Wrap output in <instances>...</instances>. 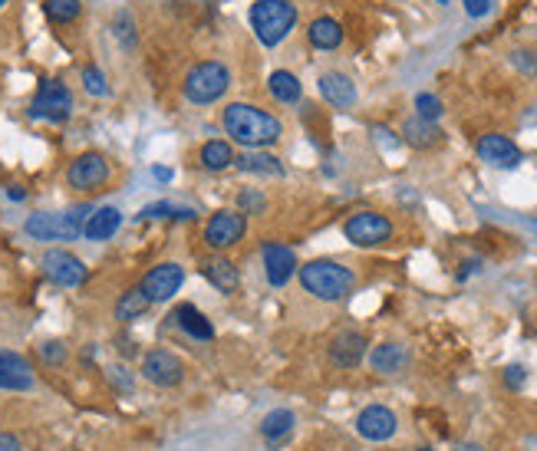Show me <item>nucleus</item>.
<instances>
[{
  "mask_svg": "<svg viewBox=\"0 0 537 451\" xmlns=\"http://www.w3.org/2000/svg\"><path fill=\"white\" fill-rule=\"evenodd\" d=\"M10 198H14V201H24V188H10Z\"/></svg>",
  "mask_w": 537,
  "mask_h": 451,
  "instance_id": "nucleus-42",
  "label": "nucleus"
},
{
  "mask_svg": "<svg viewBox=\"0 0 537 451\" xmlns=\"http://www.w3.org/2000/svg\"><path fill=\"white\" fill-rule=\"evenodd\" d=\"M343 235L356 247H383L392 237V221L379 211H356L346 217Z\"/></svg>",
  "mask_w": 537,
  "mask_h": 451,
  "instance_id": "nucleus-6",
  "label": "nucleus"
},
{
  "mask_svg": "<svg viewBox=\"0 0 537 451\" xmlns=\"http://www.w3.org/2000/svg\"><path fill=\"white\" fill-rule=\"evenodd\" d=\"M235 165L241 168V172H247V175H271V178H281V175H283L281 158H277V155H271V152H257V149H251L247 155L235 158Z\"/></svg>",
  "mask_w": 537,
  "mask_h": 451,
  "instance_id": "nucleus-23",
  "label": "nucleus"
},
{
  "mask_svg": "<svg viewBox=\"0 0 537 451\" xmlns=\"http://www.w3.org/2000/svg\"><path fill=\"white\" fill-rule=\"evenodd\" d=\"M82 86H86V92H90V96H110L106 76H102L96 66H86V70H82Z\"/></svg>",
  "mask_w": 537,
  "mask_h": 451,
  "instance_id": "nucleus-33",
  "label": "nucleus"
},
{
  "mask_svg": "<svg viewBox=\"0 0 537 451\" xmlns=\"http://www.w3.org/2000/svg\"><path fill=\"white\" fill-rule=\"evenodd\" d=\"M112 379H116L119 386L126 389V392H129V389H132V379H129V372H126V369H119V366H116V369H112Z\"/></svg>",
  "mask_w": 537,
  "mask_h": 451,
  "instance_id": "nucleus-39",
  "label": "nucleus"
},
{
  "mask_svg": "<svg viewBox=\"0 0 537 451\" xmlns=\"http://www.w3.org/2000/svg\"><path fill=\"white\" fill-rule=\"evenodd\" d=\"M297 273H301V283L310 297L323 300V303H337V300L350 297L356 287V273L340 261H327V257L301 264Z\"/></svg>",
  "mask_w": 537,
  "mask_h": 451,
  "instance_id": "nucleus-2",
  "label": "nucleus"
},
{
  "mask_svg": "<svg viewBox=\"0 0 537 451\" xmlns=\"http://www.w3.org/2000/svg\"><path fill=\"white\" fill-rule=\"evenodd\" d=\"M462 4H465V14L475 20H482L492 14V0H462Z\"/></svg>",
  "mask_w": 537,
  "mask_h": 451,
  "instance_id": "nucleus-35",
  "label": "nucleus"
},
{
  "mask_svg": "<svg viewBox=\"0 0 537 451\" xmlns=\"http://www.w3.org/2000/svg\"><path fill=\"white\" fill-rule=\"evenodd\" d=\"M221 122H225V132H228L237 145H245V149H267V145L281 142V136H283L281 119L264 112V109L247 106V102H231V106L225 109Z\"/></svg>",
  "mask_w": 537,
  "mask_h": 451,
  "instance_id": "nucleus-1",
  "label": "nucleus"
},
{
  "mask_svg": "<svg viewBox=\"0 0 537 451\" xmlns=\"http://www.w3.org/2000/svg\"><path fill=\"white\" fill-rule=\"evenodd\" d=\"M185 283V267L175 261H165L158 264V267H152V271L142 277V283H139V290L146 293L152 303H165V300H172L175 293H178V287Z\"/></svg>",
  "mask_w": 537,
  "mask_h": 451,
  "instance_id": "nucleus-10",
  "label": "nucleus"
},
{
  "mask_svg": "<svg viewBox=\"0 0 537 451\" xmlns=\"http://www.w3.org/2000/svg\"><path fill=\"white\" fill-rule=\"evenodd\" d=\"M43 273L53 280L56 287H82L86 283V264L70 251H46L43 254Z\"/></svg>",
  "mask_w": 537,
  "mask_h": 451,
  "instance_id": "nucleus-12",
  "label": "nucleus"
},
{
  "mask_svg": "<svg viewBox=\"0 0 537 451\" xmlns=\"http://www.w3.org/2000/svg\"><path fill=\"white\" fill-rule=\"evenodd\" d=\"M297 254L287 247V244H277V241H267L264 244V273H267V283L271 287H287L291 277L297 273Z\"/></svg>",
  "mask_w": 537,
  "mask_h": 451,
  "instance_id": "nucleus-16",
  "label": "nucleus"
},
{
  "mask_svg": "<svg viewBox=\"0 0 537 451\" xmlns=\"http://www.w3.org/2000/svg\"><path fill=\"white\" fill-rule=\"evenodd\" d=\"M119 225H122V211L119 208H96L90 217H86L82 235L90 237V241H110V237L119 231Z\"/></svg>",
  "mask_w": 537,
  "mask_h": 451,
  "instance_id": "nucleus-22",
  "label": "nucleus"
},
{
  "mask_svg": "<svg viewBox=\"0 0 537 451\" xmlns=\"http://www.w3.org/2000/svg\"><path fill=\"white\" fill-rule=\"evenodd\" d=\"M416 451H432V448H428V445H422V448H416Z\"/></svg>",
  "mask_w": 537,
  "mask_h": 451,
  "instance_id": "nucleus-43",
  "label": "nucleus"
},
{
  "mask_svg": "<svg viewBox=\"0 0 537 451\" xmlns=\"http://www.w3.org/2000/svg\"><path fill=\"white\" fill-rule=\"evenodd\" d=\"M356 432L363 435L366 442H389L392 435L399 432V418L386 406H369L356 416Z\"/></svg>",
  "mask_w": 537,
  "mask_h": 451,
  "instance_id": "nucleus-14",
  "label": "nucleus"
},
{
  "mask_svg": "<svg viewBox=\"0 0 537 451\" xmlns=\"http://www.w3.org/2000/svg\"><path fill=\"white\" fill-rule=\"evenodd\" d=\"M231 86V72L225 63L218 60H205V63H195L185 76V100L195 102V106H208V102H218Z\"/></svg>",
  "mask_w": 537,
  "mask_h": 451,
  "instance_id": "nucleus-4",
  "label": "nucleus"
},
{
  "mask_svg": "<svg viewBox=\"0 0 537 451\" xmlns=\"http://www.w3.org/2000/svg\"><path fill=\"white\" fill-rule=\"evenodd\" d=\"M438 4H448V0H438Z\"/></svg>",
  "mask_w": 537,
  "mask_h": 451,
  "instance_id": "nucleus-45",
  "label": "nucleus"
},
{
  "mask_svg": "<svg viewBox=\"0 0 537 451\" xmlns=\"http://www.w3.org/2000/svg\"><path fill=\"white\" fill-rule=\"evenodd\" d=\"M201 273L221 293H235L241 287V271H237L228 257H208V261H201Z\"/></svg>",
  "mask_w": 537,
  "mask_h": 451,
  "instance_id": "nucleus-19",
  "label": "nucleus"
},
{
  "mask_svg": "<svg viewBox=\"0 0 537 451\" xmlns=\"http://www.w3.org/2000/svg\"><path fill=\"white\" fill-rule=\"evenodd\" d=\"M524 379H528L524 366H508V372H504V382H508L511 389H521V386H524Z\"/></svg>",
  "mask_w": 537,
  "mask_h": 451,
  "instance_id": "nucleus-37",
  "label": "nucleus"
},
{
  "mask_svg": "<svg viewBox=\"0 0 537 451\" xmlns=\"http://www.w3.org/2000/svg\"><path fill=\"white\" fill-rule=\"evenodd\" d=\"M416 116L426 119V122H436V119L442 116V102H438V96H432V92H419V96H416Z\"/></svg>",
  "mask_w": 537,
  "mask_h": 451,
  "instance_id": "nucleus-32",
  "label": "nucleus"
},
{
  "mask_svg": "<svg viewBox=\"0 0 537 451\" xmlns=\"http://www.w3.org/2000/svg\"><path fill=\"white\" fill-rule=\"evenodd\" d=\"M106 181H110V162L100 152H82L66 172V185L76 191H96Z\"/></svg>",
  "mask_w": 537,
  "mask_h": 451,
  "instance_id": "nucleus-11",
  "label": "nucleus"
},
{
  "mask_svg": "<svg viewBox=\"0 0 537 451\" xmlns=\"http://www.w3.org/2000/svg\"><path fill=\"white\" fill-rule=\"evenodd\" d=\"M247 231V221L241 211H215L205 225V244L215 251H228L235 244H241Z\"/></svg>",
  "mask_w": 537,
  "mask_h": 451,
  "instance_id": "nucleus-9",
  "label": "nucleus"
},
{
  "mask_svg": "<svg viewBox=\"0 0 537 451\" xmlns=\"http://www.w3.org/2000/svg\"><path fill=\"white\" fill-rule=\"evenodd\" d=\"M366 336L356 333V330H343L340 336H333V343H330V362L337 366V369H356L360 362L366 360Z\"/></svg>",
  "mask_w": 537,
  "mask_h": 451,
  "instance_id": "nucleus-17",
  "label": "nucleus"
},
{
  "mask_svg": "<svg viewBox=\"0 0 537 451\" xmlns=\"http://www.w3.org/2000/svg\"><path fill=\"white\" fill-rule=\"evenodd\" d=\"M34 386H37L34 366L20 352L0 350V389L4 392H30Z\"/></svg>",
  "mask_w": 537,
  "mask_h": 451,
  "instance_id": "nucleus-15",
  "label": "nucleus"
},
{
  "mask_svg": "<svg viewBox=\"0 0 537 451\" xmlns=\"http://www.w3.org/2000/svg\"><path fill=\"white\" fill-rule=\"evenodd\" d=\"M293 425H297V416L291 408H273L261 418V438H264L271 448H281L287 438L293 435Z\"/></svg>",
  "mask_w": 537,
  "mask_h": 451,
  "instance_id": "nucleus-21",
  "label": "nucleus"
},
{
  "mask_svg": "<svg viewBox=\"0 0 537 451\" xmlns=\"http://www.w3.org/2000/svg\"><path fill=\"white\" fill-rule=\"evenodd\" d=\"M475 152H478V158H482L484 165L504 168V172H511V168H518V165L524 162V152H521L518 145L511 142L508 136H498V132H488V136L478 139Z\"/></svg>",
  "mask_w": 537,
  "mask_h": 451,
  "instance_id": "nucleus-13",
  "label": "nucleus"
},
{
  "mask_svg": "<svg viewBox=\"0 0 537 451\" xmlns=\"http://www.w3.org/2000/svg\"><path fill=\"white\" fill-rule=\"evenodd\" d=\"M155 178H158V181H168V178H172V172H168V168H155Z\"/></svg>",
  "mask_w": 537,
  "mask_h": 451,
  "instance_id": "nucleus-40",
  "label": "nucleus"
},
{
  "mask_svg": "<svg viewBox=\"0 0 537 451\" xmlns=\"http://www.w3.org/2000/svg\"><path fill=\"white\" fill-rule=\"evenodd\" d=\"M0 451H24V445H20V438H17V435L0 432Z\"/></svg>",
  "mask_w": 537,
  "mask_h": 451,
  "instance_id": "nucleus-38",
  "label": "nucleus"
},
{
  "mask_svg": "<svg viewBox=\"0 0 537 451\" xmlns=\"http://www.w3.org/2000/svg\"><path fill=\"white\" fill-rule=\"evenodd\" d=\"M251 27H254V36L264 46H277L281 40H287V34L297 24V7L291 0H257L251 14Z\"/></svg>",
  "mask_w": 537,
  "mask_h": 451,
  "instance_id": "nucleus-3",
  "label": "nucleus"
},
{
  "mask_svg": "<svg viewBox=\"0 0 537 451\" xmlns=\"http://www.w3.org/2000/svg\"><path fill=\"white\" fill-rule=\"evenodd\" d=\"M149 307H152V300L142 293V290H126L122 297H119L116 303V320L119 323H132V320H139V316H146Z\"/></svg>",
  "mask_w": 537,
  "mask_h": 451,
  "instance_id": "nucleus-29",
  "label": "nucleus"
},
{
  "mask_svg": "<svg viewBox=\"0 0 537 451\" xmlns=\"http://www.w3.org/2000/svg\"><path fill=\"white\" fill-rule=\"evenodd\" d=\"M43 14L53 24H70L82 14V4L80 0H43Z\"/></svg>",
  "mask_w": 537,
  "mask_h": 451,
  "instance_id": "nucleus-30",
  "label": "nucleus"
},
{
  "mask_svg": "<svg viewBox=\"0 0 537 451\" xmlns=\"http://www.w3.org/2000/svg\"><path fill=\"white\" fill-rule=\"evenodd\" d=\"M402 136L412 149H436L442 142V129H436V122H426V119L416 116L402 126Z\"/></svg>",
  "mask_w": 537,
  "mask_h": 451,
  "instance_id": "nucleus-25",
  "label": "nucleus"
},
{
  "mask_svg": "<svg viewBox=\"0 0 537 451\" xmlns=\"http://www.w3.org/2000/svg\"><path fill=\"white\" fill-rule=\"evenodd\" d=\"M320 96L333 109H350L356 102V86L343 72H323L320 76Z\"/></svg>",
  "mask_w": 537,
  "mask_h": 451,
  "instance_id": "nucleus-20",
  "label": "nucleus"
},
{
  "mask_svg": "<svg viewBox=\"0 0 537 451\" xmlns=\"http://www.w3.org/2000/svg\"><path fill=\"white\" fill-rule=\"evenodd\" d=\"M139 372H142V379L152 382V386L175 389L185 379V362L178 360L172 350H149L146 356H142Z\"/></svg>",
  "mask_w": 537,
  "mask_h": 451,
  "instance_id": "nucleus-8",
  "label": "nucleus"
},
{
  "mask_svg": "<svg viewBox=\"0 0 537 451\" xmlns=\"http://www.w3.org/2000/svg\"><path fill=\"white\" fill-rule=\"evenodd\" d=\"M40 360L50 362V366H60V362L66 360V346L56 343V340H50V343L40 346Z\"/></svg>",
  "mask_w": 537,
  "mask_h": 451,
  "instance_id": "nucleus-34",
  "label": "nucleus"
},
{
  "mask_svg": "<svg viewBox=\"0 0 537 451\" xmlns=\"http://www.w3.org/2000/svg\"><path fill=\"white\" fill-rule=\"evenodd\" d=\"M307 36L317 50H337V46L343 43V27H340L333 17H317L310 24Z\"/></svg>",
  "mask_w": 537,
  "mask_h": 451,
  "instance_id": "nucleus-26",
  "label": "nucleus"
},
{
  "mask_svg": "<svg viewBox=\"0 0 537 451\" xmlns=\"http://www.w3.org/2000/svg\"><path fill=\"white\" fill-rule=\"evenodd\" d=\"M30 116L46 119V122H66L73 116V92L66 90L60 80H46L30 102Z\"/></svg>",
  "mask_w": 537,
  "mask_h": 451,
  "instance_id": "nucleus-7",
  "label": "nucleus"
},
{
  "mask_svg": "<svg viewBox=\"0 0 537 451\" xmlns=\"http://www.w3.org/2000/svg\"><path fill=\"white\" fill-rule=\"evenodd\" d=\"M4 4H7V0H0V7H4Z\"/></svg>",
  "mask_w": 537,
  "mask_h": 451,
  "instance_id": "nucleus-44",
  "label": "nucleus"
},
{
  "mask_svg": "<svg viewBox=\"0 0 537 451\" xmlns=\"http://www.w3.org/2000/svg\"><path fill=\"white\" fill-rule=\"evenodd\" d=\"M455 451H484L482 445H475V442H465V445H458Z\"/></svg>",
  "mask_w": 537,
  "mask_h": 451,
  "instance_id": "nucleus-41",
  "label": "nucleus"
},
{
  "mask_svg": "<svg viewBox=\"0 0 537 451\" xmlns=\"http://www.w3.org/2000/svg\"><path fill=\"white\" fill-rule=\"evenodd\" d=\"M267 90H271L273 100L283 102V106H293V102H301V96H303L301 80H297L293 72H287V70L271 72V80H267Z\"/></svg>",
  "mask_w": 537,
  "mask_h": 451,
  "instance_id": "nucleus-24",
  "label": "nucleus"
},
{
  "mask_svg": "<svg viewBox=\"0 0 537 451\" xmlns=\"http://www.w3.org/2000/svg\"><path fill=\"white\" fill-rule=\"evenodd\" d=\"M406 362H409V352L399 343L376 346L373 356H369V366H373L376 372H399V369H406Z\"/></svg>",
  "mask_w": 537,
  "mask_h": 451,
  "instance_id": "nucleus-27",
  "label": "nucleus"
},
{
  "mask_svg": "<svg viewBox=\"0 0 537 451\" xmlns=\"http://www.w3.org/2000/svg\"><path fill=\"white\" fill-rule=\"evenodd\" d=\"M237 205H241V215H264L267 198L257 188H245L237 195Z\"/></svg>",
  "mask_w": 537,
  "mask_h": 451,
  "instance_id": "nucleus-31",
  "label": "nucleus"
},
{
  "mask_svg": "<svg viewBox=\"0 0 537 451\" xmlns=\"http://www.w3.org/2000/svg\"><path fill=\"white\" fill-rule=\"evenodd\" d=\"M235 149H231V142H225V139H211V142H205V149H201V165L208 168V172H225V168H231L235 165Z\"/></svg>",
  "mask_w": 537,
  "mask_h": 451,
  "instance_id": "nucleus-28",
  "label": "nucleus"
},
{
  "mask_svg": "<svg viewBox=\"0 0 537 451\" xmlns=\"http://www.w3.org/2000/svg\"><path fill=\"white\" fill-rule=\"evenodd\" d=\"M172 323L178 326L182 333L192 336V340H198V343H211V340H215V326H211V320L201 313L198 307H192V303H178L172 313Z\"/></svg>",
  "mask_w": 537,
  "mask_h": 451,
  "instance_id": "nucleus-18",
  "label": "nucleus"
},
{
  "mask_svg": "<svg viewBox=\"0 0 537 451\" xmlns=\"http://www.w3.org/2000/svg\"><path fill=\"white\" fill-rule=\"evenodd\" d=\"M165 215H178V211H175L168 201H158V205H146L139 217H165Z\"/></svg>",
  "mask_w": 537,
  "mask_h": 451,
  "instance_id": "nucleus-36",
  "label": "nucleus"
},
{
  "mask_svg": "<svg viewBox=\"0 0 537 451\" xmlns=\"http://www.w3.org/2000/svg\"><path fill=\"white\" fill-rule=\"evenodd\" d=\"M90 215H92L90 208H70L63 215H30L24 231L34 241H76L82 235Z\"/></svg>",
  "mask_w": 537,
  "mask_h": 451,
  "instance_id": "nucleus-5",
  "label": "nucleus"
}]
</instances>
